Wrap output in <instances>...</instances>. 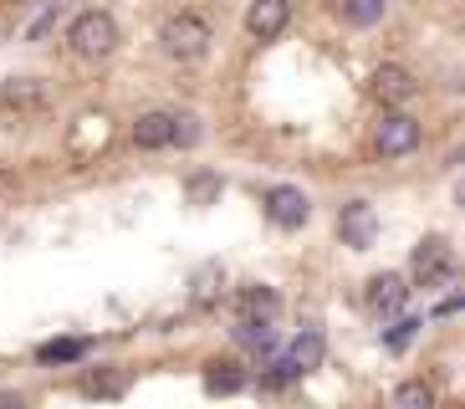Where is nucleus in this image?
Instances as JSON below:
<instances>
[{
	"label": "nucleus",
	"mask_w": 465,
	"mask_h": 409,
	"mask_svg": "<svg viewBox=\"0 0 465 409\" xmlns=\"http://www.w3.org/2000/svg\"><path fill=\"white\" fill-rule=\"evenodd\" d=\"M159 41H164V52L174 56V62H200V56L210 52V21L194 11H179L164 21V31H159Z\"/></svg>",
	"instance_id": "nucleus-1"
},
{
	"label": "nucleus",
	"mask_w": 465,
	"mask_h": 409,
	"mask_svg": "<svg viewBox=\"0 0 465 409\" xmlns=\"http://www.w3.org/2000/svg\"><path fill=\"white\" fill-rule=\"evenodd\" d=\"M67 41H72V52H77V56L103 62V56L118 52V21H113L108 11H83L77 21H72Z\"/></svg>",
	"instance_id": "nucleus-2"
},
{
	"label": "nucleus",
	"mask_w": 465,
	"mask_h": 409,
	"mask_svg": "<svg viewBox=\"0 0 465 409\" xmlns=\"http://www.w3.org/2000/svg\"><path fill=\"white\" fill-rule=\"evenodd\" d=\"M420 123L410 118V113H383L379 128H373V144H379L383 159H404V154L420 149Z\"/></svg>",
	"instance_id": "nucleus-3"
},
{
	"label": "nucleus",
	"mask_w": 465,
	"mask_h": 409,
	"mask_svg": "<svg viewBox=\"0 0 465 409\" xmlns=\"http://www.w3.org/2000/svg\"><path fill=\"white\" fill-rule=\"evenodd\" d=\"M410 272H414V282H424V286L445 282V276L455 272V251H450V241H445V235H430V241H420V245H414Z\"/></svg>",
	"instance_id": "nucleus-4"
},
{
	"label": "nucleus",
	"mask_w": 465,
	"mask_h": 409,
	"mask_svg": "<svg viewBox=\"0 0 465 409\" xmlns=\"http://www.w3.org/2000/svg\"><path fill=\"white\" fill-rule=\"evenodd\" d=\"M322 364V333L317 327H307V333H297L287 348V358L276 364V379L272 384H287V379H302V374H312V368Z\"/></svg>",
	"instance_id": "nucleus-5"
},
{
	"label": "nucleus",
	"mask_w": 465,
	"mask_h": 409,
	"mask_svg": "<svg viewBox=\"0 0 465 409\" xmlns=\"http://www.w3.org/2000/svg\"><path fill=\"white\" fill-rule=\"evenodd\" d=\"M266 215H272L282 231H297V225L312 220V200H307L297 185H276V190H266Z\"/></svg>",
	"instance_id": "nucleus-6"
},
{
	"label": "nucleus",
	"mask_w": 465,
	"mask_h": 409,
	"mask_svg": "<svg viewBox=\"0 0 465 409\" xmlns=\"http://www.w3.org/2000/svg\"><path fill=\"white\" fill-rule=\"evenodd\" d=\"M338 231H342V241L348 245H373V235H379V215H373V204L369 200H348L338 210Z\"/></svg>",
	"instance_id": "nucleus-7"
},
{
	"label": "nucleus",
	"mask_w": 465,
	"mask_h": 409,
	"mask_svg": "<svg viewBox=\"0 0 465 409\" xmlns=\"http://www.w3.org/2000/svg\"><path fill=\"white\" fill-rule=\"evenodd\" d=\"M287 21H292V5H287V0H251V11H246V31H251L256 41L282 36V31H287Z\"/></svg>",
	"instance_id": "nucleus-8"
},
{
	"label": "nucleus",
	"mask_w": 465,
	"mask_h": 409,
	"mask_svg": "<svg viewBox=\"0 0 465 409\" xmlns=\"http://www.w3.org/2000/svg\"><path fill=\"white\" fill-rule=\"evenodd\" d=\"M404 297H410V286H404V276H394V272H383V276L369 282V307L379 317H394L399 307H404Z\"/></svg>",
	"instance_id": "nucleus-9"
},
{
	"label": "nucleus",
	"mask_w": 465,
	"mask_h": 409,
	"mask_svg": "<svg viewBox=\"0 0 465 409\" xmlns=\"http://www.w3.org/2000/svg\"><path fill=\"white\" fill-rule=\"evenodd\" d=\"M414 93H420L414 72H404V67H379L373 72V97H379V103H410Z\"/></svg>",
	"instance_id": "nucleus-10"
},
{
	"label": "nucleus",
	"mask_w": 465,
	"mask_h": 409,
	"mask_svg": "<svg viewBox=\"0 0 465 409\" xmlns=\"http://www.w3.org/2000/svg\"><path fill=\"white\" fill-rule=\"evenodd\" d=\"M220 286H225V272H220V261H205L190 282V302L194 307H215L220 302Z\"/></svg>",
	"instance_id": "nucleus-11"
},
{
	"label": "nucleus",
	"mask_w": 465,
	"mask_h": 409,
	"mask_svg": "<svg viewBox=\"0 0 465 409\" xmlns=\"http://www.w3.org/2000/svg\"><path fill=\"white\" fill-rule=\"evenodd\" d=\"M134 144L138 149H169V113H143L134 123Z\"/></svg>",
	"instance_id": "nucleus-12"
},
{
	"label": "nucleus",
	"mask_w": 465,
	"mask_h": 409,
	"mask_svg": "<svg viewBox=\"0 0 465 409\" xmlns=\"http://www.w3.org/2000/svg\"><path fill=\"white\" fill-rule=\"evenodd\" d=\"M276 307H282V302H276L272 286H246V292H241V317H251V323H272Z\"/></svg>",
	"instance_id": "nucleus-13"
},
{
	"label": "nucleus",
	"mask_w": 465,
	"mask_h": 409,
	"mask_svg": "<svg viewBox=\"0 0 465 409\" xmlns=\"http://www.w3.org/2000/svg\"><path fill=\"white\" fill-rule=\"evenodd\" d=\"M5 103L11 108H36V103H46V87L42 82H31V77H15V82H5Z\"/></svg>",
	"instance_id": "nucleus-14"
},
{
	"label": "nucleus",
	"mask_w": 465,
	"mask_h": 409,
	"mask_svg": "<svg viewBox=\"0 0 465 409\" xmlns=\"http://www.w3.org/2000/svg\"><path fill=\"white\" fill-rule=\"evenodd\" d=\"M383 5H389V0H342V15H348L353 26H379Z\"/></svg>",
	"instance_id": "nucleus-15"
},
{
	"label": "nucleus",
	"mask_w": 465,
	"mask_h": 409,
	"mask_svg": "<svg viewBox=\"0 0 465 409\" xmlns=\"http://www.w3.org/2000/svg\"><path fill=\"white\" fill-rule=\"evenodd\" d=\"M169 144L194 149V144H200V118H190V113H169Z\"/></svg>",
	"instance_id": "nucleus-16"
},
{
	"label": "nucleus",
	"mask_w": 465,
	"mask_h": 409,
	"mask_svg": "<svg viewBox=\"0 0 465 409\" xmlns=\"http://www.w3.org/2000/svg\"><path fill=\"white\" fill-rule=\"evenodd\" d=\"M394 404L399 409H430V404H435V389H430V384H399Z\"/></svg>",
	"instance_id": "nucleus-17"
},
{
	"label": "nucleus",
	"mask_w": 465,
	"mask_h": 409,
	"mask_svg": "<svg viewBox=\"0 0 465 409\" xmlns=\"http://www.w3.org/2000/svg\"><path fill=\"white\" fill-rule=\"evenodd\" d=\"M205 384H210V394H235L241 389V374H235V364H210Z\"/></svg>",
	"instance_id": "nucleus-18"
},
{
	"label": "nucleus",
	"mask_w": 465,
	"mask_h": 409,
	"mask_svg": "<svg viewBox=\"0 0 465 409\" xmlns=\"http://www.w3.org/2000/svg\"><path fill=\"white\" fill-rule=\"evenodd\" d=\"M83 394H93V399H118V394H124V379H113V374H93V379H83Z\"/></svg>",
	"instance_id": "nucleus-19"
},
{
	"label": "nucleus",
	"mask_w": 465,
	"mask_h": 409,
	"mask_svg": "<svg viewBox=\"0 0 465 409\" xmlns=\"http://www.w3.org/2000/svg\"><path fill=\"white\" fill-rule=\"evenodd\" d=\"M266 327H272V323H251V317H241V323H235V338L246 343V348H266V343H272Z\"/></svg>",
	"instance_id": "nucleus-20"
},
{
	"label": "nucleus",
	"mask_w": 465,
	"mask_h": 409,
	"mask_svg": "<svg viewBox=\"0 0 465 409\" xmlns=\"http://www.w3.org/2000/svg\"><path fill=\"white\" fill-rule=\"evenodd\" d=\"M72 358H83V343H46L42 348V364H72Z\"/></svg>",
	"instance_id": "nucleus-21"
},
{
	"label": "nucleus",
	"mask_w": 465,
	"mask_h": 409,
	"mask_svg": "<svg viewBox=\"0 0 465 409\" xmlns=\"http://www.w3.org/2000/svg\"><path fill=\"white\" fill-rule=\"evenodd\" d=\"M414 327H424V323H414V317H404V323H399L394 333H389V348H404V343L414 338Z\"/></svg>",
	"instance_id": "nucleus-22"
},
{
	"label": "nucleus",
	"mask_w": 465,
	"mask_h": 409,
	"mask_svg": "<svg viewBox=\"0 0 465 409\" xmlns=\"http://www.w3.org/2000/svg\"><path fill=\"white\" fill-rule=\"evenodd\" d=\"M215 190H220V185H215L210 175H200V179L190 185V195H194V200H205V195H215Z\"/></svg>",
	"instance_id": "nucleus-23"
}]
</instances>
